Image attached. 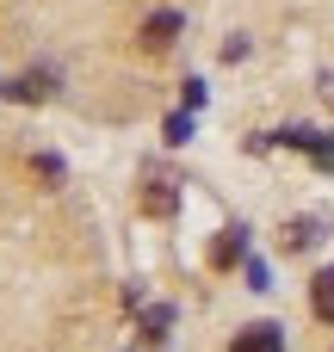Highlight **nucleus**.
Returning a JSON list of instances; mask_svg holds the SVG:
<instances>
[{
	"instance_id": "obj_5",
	"label": "nucleus",
	"mask_w": 334,
	"mask_h": 352,
	"mask_svg": "<svg viewBox=\"0 0 334 352\" xmlns=\"http://www.w3.org/2000/svg\"><path fill=\"white\" fill-rule=\"evenodd\" d=\"M310 316H316L322 328H334V266H322L316 285H310Z\"/></svg>"
},
{
	"instance_id": "obj_6",
	"label": "nucleus",
	"mask_w": 334,
	"mask_h": 352,
	"mask_svg": "<svg viewBox=\"0 0 334 352\" xmlns=\"http://www.w3.org/2000/svg\"><path fill=\"white\" fill-rule=\"evenodd\" d=\"M180 37V12H155L149 25H143V50H167Z\"/></svg>"
},
{
	"instance_id": "obj_7",
	"label": "nucleus",
	"mask_w": 334,
	"mask_h": 352,
	"mask_svg": "<svg viewBox=\"0 0 334 352\" xmlns=\"http://www.w3.org/2000/svg\"><path fill=\"white\" fill-rule=\"evenodd\" d=\"M310 241H322V217H291V223H285V248L298 254V248H310Z\"/></svg>"
},
{
	"instance_id": "obj_2",
	"label": "nucleus",
	"mask_w": 334,
	"mask_h": 352,
	"mask_svg": "<svg viewBox=\"0 0 334 352\" xmlns=\"http://www.w3.org/2000/svg\"><path fill=\"white\" fill-rule=\"evenodd\" d=\"M229 352H285V328H279V322H248V328L229 340Z\"/></svg>"
},
{
	"instance_id": "obj_10",
	"label": "nucleus",
	"mask_w": 334,
	"mask_h": 352,
	"mask_svg": "<svg viewBox=\"0 0 334 352\" xmlns=\"http://www.w3.org/2000/svg\"><path fill=\"white\" fill-rule=\"evenodd\" d=\"M186 136H192V111H174L167 118V142H186Z\"/></svg>"
},
{
	"instance_id": "obj_8",
	"label": "nucleus",
	"mask_w": 334,
	"mask_h": 352,
	"mask_svg": "<svg viewBox=\"0 0 334 352\" xmlns=\"http://www.w3.org/2000/svg\"><path fill=\"white\" fill-rule=\"evenodd\" d=\"M167 328H174V309H167V303H155V309L143 316V334H149V340H167Z\"/></svg>"
},
{
	"instance_id": "obj_4",
	"label": "nucleus",
	"mask_w": 334,
	"mask_h": 352,
	"mask_svg": "<svg viewBox=\"0 0 334 352\" xmlns=\"http://www.w3.org/2000/svg\"><path fill=\"white\" fill-rule=\"evenodd\" d=\"M242 260H248V229H217V241H211V266L229 272V266H242Z\"/></svg>"
},
{
	"instance_id": "obj_9",
	"label": "nucleus",
	"mask_w": 334,
	"mask_h": 352,
	"mask_svg": "<svg viewBox=\"0 0 334 352\" xmlns=\"http://www.w3.org/2000/svg\"><path fill=\"white\" fill-rule=\"evenodd\" d=\"M242 272H248V291H273V272H267V260H242Z\"/></svg>"
},
{
	"instance_id": "obj_1",
	"label": "nucleus",
	"mask_w": 334,
	"mask_h": 352,
	"mask_svg": "<svg viewBox=\"0 0 334 352\" xmlns=\"http://www.w3.org/2000/svg\"><path fill=\"white\" fill-rule=\"evenodd\" d=\"M56 93V74H12V80H0V99H12V105H43Z\"/></svg>"
},
{
	"instance_id": "obj_3",
	"label": "nucleus",
	"mask_w": 334,
	"mask_h": 352,
	"mask_svg": "<svg viewBox=\"0 0 334 352\" xmlns=\"http://www.w3.org/2000/svg\"><path fill=\"white\" fill-rule=\"evenodd\" d=\"M143 210H149V217H174V210H180V186H174L167 173H149V179H143Z\"/></svg>"
}]
</instances>
